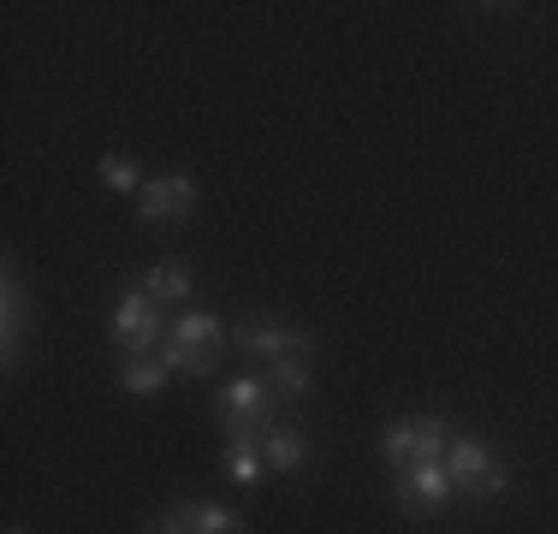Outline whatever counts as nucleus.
<instances>
[{"mask_svg":"<svg viewBox=\"0 0 558 534\" xmlns=\"http://www.w3.org/2000/svg\"><path fill=\"white\" fill-rule=\"evenodd\" d=\"M215 416L226 427V446H262L274 427V392L268 380H256V374H238V380L220 386L215 398Z\"/></svg>","mask_w":558,"mask_h":534,"instance_id":"1","label":"nucleus"},{"mask_svg":"<svg viewBox=\"0 0 558 534\" xmlns=\"http://www.w3.org/2000/svg\"><path fill=\"white\" fill-rule=\"evenodd\" d=\"M220 351H226V320L208 315V310H179L172 315V332L161 344V356L184 374H215L220 368Z\"/></svg>","mask_w":558,"mask_h":534,"instance_id":"2","label":"nucleus"},{"mask_svg":"<svg viewBox=\"0 0 558 534\" xmlns=\"http://www.w3.org/2000/svg\"><path fill=\"white\" fill-rule=\"evenodd\" d=\"M446 475L458 493H470V499H499L505 487H511V470H505V458L494 446H487L482 434H451L446 446Z\"/></svg>","mask_w":558,"mask_h":534,"instance_id":"3","label":"nucleus"},{"mask_svg":"<svg viewBox=\"0 0 558 534\" xmlns=\"http://www.w3.org/2000/svg\"><path fill=\"white\" fill-rule=\"evenodd\" d=\"M167 332H172V320L161 315V303H155L143 286H125V298H119V310H113V344L119 351L125 356L161 351Z\"/></svg>","mask_w":558,"mask_h":534,"instance_id":"4","label":"nucleus"},{"mask_svg":"<svg viewBox=\"0 0 558 534\" xmlns=\"http://www.w3.org/2000/svg\"><path fill=\"white\" fill-rule=\"evenodd\" d=\"M446 446H451V427L440 416H404V422H392L387 434H380V451H387L392 475L410 470V463H440Z\"/></svg>","mask_w":558,"mask_h":534,"instance_id":"5","label":"nucleus"},{"mask_svg":"<svg viewBox=\"0 0 558 534\" xmlns=\"http://www.w3.org/2000/svg\"><path fill=\"white\" fill-rule=\"evenodd\" d=\"M392 481H398V487H392L398 511H404V517H416V523H428V517H440L446 505L458 499V487H451L446 463H410V470H398Z\"/></svg>","mask_w":558,"mask_h":534,"instance_id":"6","label":"nucleus"},{"mask_svg":"<svg viewBox=\"0 0 558 534\" xmlns=\"http://www.w3.org/2000/svg\"><path fill=\"white\" fill-rule=\"evenodd\" d=\"M191 214H196V179H184V172H161L137 191V220L149 226H172V220H191Z\"/></svg>","mask_w":558,"mask_h":534,"instance_id":"7","label":"nucleus"},{"mask_svg":"<svg viewBox=\"0 0 558 534\" xmlns=\"http://www.w3.org/2000/svg\"><path fill=\"white\" fill-rule=\"evenodd\" d=\"M310 339V332H298V327H279V320H244V327L232 332V344L250 356V363H279V356H291L298 344Z\"/></svg>","mask_w":558,"mask_h":534,"instance_id":"8","label":"nucleus"},{"mask_svg":"<svg viewBox=\"0 0 558 534\" xmlns=\"http://www.w3.org/2000/svg\"><path fill=\"white\" fill-rule=\"evenodd\" d=\"M172 517L184 523V534H244V517L226 511V505H215V499H179Z\"/></svg>","mask_w":558,"mask_h":534,"instance_id":"9","label":"nucleus"},{"mask_svg":"<svg viewBox=\"0 0 558 534\" xmlns=\"http://www.w3.org/2000/svg\"><path fill=\"white\" fill-rule=\"evenodd\" d=\"M310 368H315V339H303L291 356H279L268 368V392L274 398H303L310 392Z\"/></svg>","mask_w":558,"mask_h":534,"instance_id":"10","label":"nucleus"},{"mask_svg":"<svg viewBox=\"0 0 558 534\" xmlns=\"http://www.w3.org/2000/svg\"><path fill=\"white\" fill-rule=\"evenodd\" d=\"M167 374H172V363L161 351H143V356H125V363H119V386L137 392V398H155L167 386Z\"/></svg>","mask_w":558,"mask_h":534,"instance_id":"11","label":"nucleus"},{"mask_svg":"<svg viewBox=\"0 0 558 534\" xmlns=\"http://www.w3.org/2000/svg\"><path fill=\"white\" fill-rule=\"evenodd\" d=\"M262 458H268V470H279V475L303 470V458H310V439H303V427H268V439H262Z\"/></svg>","mask_w":558,"mask_h":534,"instance_id":"12","label":"nucleus"},{"mask_svg":"<svg viewBox=\"0 0 558 534\" xmlns=\"http://www.w3.org/2000/svg\"><path fill=\"white\" fill-rule=\"evenodd\" d=\"M143 291H149L155 303H179V298H191V267H179V262H155L149 274H143Z\"/></svg>","mask_w":558,"mask_h":534,"instance_id":"13","label":"nucleus"},{"mask_svg":"<svg viewBox=\"0 0 558 534\" xmlns=\"http://www.w3.org/2000/svg\"><path fill=\"white\" fill-rule=\"evenodd\" d=\"M101 184H108V191H119V196H137L149 179L137 172V160H125V155H101Z\"/></svg>","mask_w":558,"mask_h":534,"instance_id":"14","label":"nucleus"},{"mask_svg":"<svg viewBox=\"0 0 558 534\" xmlns=\"http://www.w3.org/2000/svg\"><path fill=\"white\" fill-rule=\"evenodd\" d=\"M262 463H268V458H262V446H226V470H232L238 487H256Z\"/></svg>","mask_w":558,"mask_h":534,"instance_id":"15","label":"nucleus"},{"mask_svg":"<svg viewBox=\"0 0 558 534\" xmlns=\"http://www.w3.org/2000/svg\"><path fill=\"white\" fill-rule=\"evenodd\" d=\"M0 339H7V356L19 351L24 339V291H19V274L7 267V327H0Z\"/></svg>","mask_w":558,"mask_h":534,"instance_id":"16","label":"nucleus"},{"mask_svg":"<svg viewBox=\"0 0 558 534\" xmlns=\"http://www.w3.org/2000/svg\"><path fill=\"white\" fill-rule=\"evenodd\" d=\"M143 534H184V523H179V517H172V511H167V517H161V523H149V529H143Z\"/></svg>","mask_w":558,"mask_h":534,"instance_id":"17","label":"nucleus"},{"mask_svg":"<svg viewBox=\"0 0 558 534\" xmlns=\"http://www.w3.org/2000/svg\"><path fill=\"white\" fill-rule=\"evenodd\" d=\"M7 534H31V529H24V523H12V529H7Z\"/></svg>","mask_w":558,"mask_h":534,"instance_id":"18","label":"nucleus"}]
</instances>
